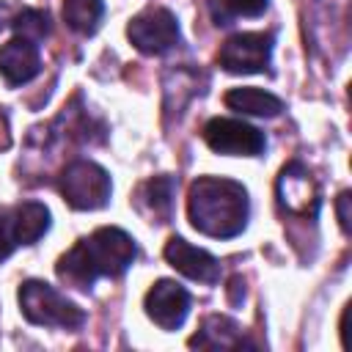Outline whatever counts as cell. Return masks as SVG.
<instances>
[{"instance_id": "cell-1", "label": "cell", "mask_w": 352, "mask_h": 352, "mask_svg": "<svg viewBox=\"0 0 352 352\" xmlns=\"http://www.w3.org/2000/svg\"><path fill=\"white\" fill-rule=\"evenodd\" d=\"M135 239L113 226L96 228L66 250L55 267L58 278L77 289H91L96 278H118L135 261Z\"/></svg>"}, {"instance_id": "cell-2", "label": "cell", "mask_w": 352, "mask_h": 352, "mask_svg": "<svg viewBox=\"0 0 352 352\" xmlns=\"http://www.w3.org/2000/svg\"><path fill=\"white\" fill-rule=\"evenodd\" d=\"M187 214L192 228H198L201 234L214 239H231L248 226V190L234 179L198 176L187 192Z\"/></svg>"}, {"instance_id": "cell-3", "label": "cell", "mask_w": 352, "mask_h": 352, "mask_svg": "<svg viewBox=\"0 0 352 352\" xmlns=\"http://www.w3.org/2000/svg\"><path fill=\"white\" fill-rule=\"evenodd\" d=\"M19 308L28 322L41 327L74 330L85 322L82 308H77L72 300H66L55 286L44 280H25L19 286Z\"/></svg>"}, {"instance_id": "cell-4", "label": "cell", "mask_w": 352, "mask_h": 352, "mask_svg": "<svg viewBox=\"0 0 352 352\" xmlns=\"http://www.w3.org/2000/svg\"><path fill=\"white\" fill-rule=\"evenodd\" d=\"M58 190L72 209L91 212V209H102L110 201L113 187H110V176L102 165H96L91 160H77L63 168L60 179H58Z\"/></svg>"}, {"instance_id": "cell-5", "label": "cell", "mask_w": 352, "mask_h": 352, "mask_svg": "<svg viewBox=\"0 0 352 352\" xmlns=\"http://www.w3.org/2000/svg\"><path fill=\"white\" fill-rule=\"evenodd\" d=\"M272 33H234L217 52V63L231 74H258L272 60Z\"/></svg>"}, {"instance_id": "cell-6", "label": "cell", "mask_w": 352, "mask_h": 352, "mask_svg": "<svg viewBox=\"0 0 352 352\" xmlns=\"http://www.w3.org/2000/svg\"><path fill=\"white\" fill-rule=\"evenodd\" d=\"M126 36L146 55H162L170 47H176L182 38L176 16L168 8H157V6L132 16V22L126 25Z\"/></svg>"}, {"instance_id": "cell-7", "label": "cell", "mask_w": 352, "mask_h": 352, "mask_svg": "<svg viewBox=\"0 0 352 352\" xmlns=\"http://www.w3.org/2000/svg\"><path fill=\"white\" fill-rule=\"evenodd\" d=\"M204 143L228 157H258L267 146L264 132L236 118H212L204 126Z\"/></svg>"}, {"instance_id": "cell-8", "label": "cell", "mask_w": 352, "mask_h": 352, "mask_svg": "<svg viewBox=\"0 0 352 352\" xmlns=\"http://www.w3.org/2000/svg\"><path fill=\"white\" fill-rule=\"evenodd\" d=\"M146 314L148 319L162 327V330H176L184 324L187 314H190V294L184 286H179L176 280H157L148 292H146Z\"/></svg>"}, {"instance_id": "cell-9", "label": "cell", "mask_w": 352, "mask_h": 352, "mask_svg": "<svg viewBox=\"0 0 352 352\" xmlns=\"http://www.w3.org/2000/svg\"><path fill=\"white\" fill-rule=\"evenodd\" d=\"M278 201L289 214L316 217L319 190H316V182L311 179V173L300 162H292L280 170V176H278Z\"/></svg>"}, {"instance_id": "cell-10", "label": "cell", "mask_w": 352, "mask_h": 352, "mask_svg": "<svg viewBox=\"0 0 352 352\" xmlns=\"http://www.w3.org/2000/svg\"><path fill=\"white\" fill-rule=\"evenodd\" d=\"M165 261L190 280H201V283H217L220 280V261L212 253L190 245L182 236H170L165 242Z\"/></svg>"}, {"instance_id": "cell-11", "label": "cell", "mask_w": 352, "mask_h": 352, "mask_svg": "<svg viewBox=\"0 0 352 352\" xmlns=\"http://www.w3.org/2000/svg\"><path fill=\"white\" fill-rule=\"evenodd\" d=\"M41 72L38 47L25 38H11L0 47V74L8 85H25Z\"/></svg>"}, {"instance_id": "cell-12", "label": "cell", "mask_w": 352, "mask_h": 352, "mask_svg": "<svg viewBox=\"0 0 352 352\" xmlns=\"http://www.w3.org/2000/svg\"><path fill=\"white\" fill-rule=\"evenodd\" d=\"M8 223L16 245H33L50 228V209L38 201H25L8 212Z\"/></svg>"}, {"instance_id": "cell-13", "label": "cell", "mask_w": 352, "mask_h": 352, "mask_svg": "<svg viewBox=\"0 0 352 352\" xmlns=\"http://www.w3.org/2000/svg\"><path fill=\"white\" fill-rule=\"evenodd\" d=\"M138 209L154 217L157 223H168L173 209V179L170 176H154L140 184L138 190Z\"/></svg>"}, {"instance_id": "cell-14", "label": "cell", "mask_w": 352, "mask_h": 352, "mask_svg": "<svg viewBox=\"0 0 352 352\" xmlns=\"http://www.w3.org/2000/svg\"><path fill=\"white\" fill-rule=\"evenodd\" d=\"M226 107L245 113V116H258V118H272L283 110V102L261 88H231L226 94Z\"/></svg>"}, {"instance_id": "cell-15", "label": "cell", "mask_w": 352, "mask_h": 352, "mask_svg": "<svg viewBox=\"0 0 352 352\" xmlns=\"http://www.w3.org/2000/svg\"><path fill=\"white\" fill-rule=\"evenodd\" d=\"M242 330L236 327V322H231L228 316H209L204 322V327L190 338V346H204V349H228V346H242Z\"/></svg>"}, {"instance_id": "cell-16", "label": "cell", "mask_w": 352, "mask_h": 352, "mask_svg": "<svg viewBox=\"0 0 352 352\" xmlns=\"http://www.w3.org/2000/svg\"><path fill=\"white\" fill-rule=\"evenodd\" d=\"M102 16H104L102 0H63V19L80 36L96 33L102 25Z\"/></svg>"}, {"instance_id": "cell-17", "label": "cell", "mask_w": 352, "mask_h": 352, "mask_svg": "<svg viewBox=\"0 0 352 352\" xmlns=\"http://www.w3.org/2000/svg\"><path fill=\"white\" fill-rule=\"evenodd\" d=\"M11 28L16 30L19 38L38 44V41H44V38L50 36V16H47L44 11H38V8H22V11L14 16Z\"/></svg>"}, {"instance_id": "cell-18", "label": "cell", "mask_w": 352, "mask_h": 352, "mask_svg": "<svg viewBox=\"0 0 352 352\" xmlns=\"http://www.w3.org/2000/svg\"><path fill=\"white\" fill-rule=\"evenodd\" d=\"M220 3V14H214L217 25H228L231 16H261L270 0H214Z\"/></svg>"}, {"instance_id": "cell-19", "label": "cell", "mask_w": 352, "mask_h": 352, "mask_svg": "<svg viewBox=\"0 0 352 352\" xmlns=\"http://www.w3.org/2000/svg\"><path fill=\"white\" fill-rule=\"evenodd\" d=\"M16 248V239L11 234V223H8V212L0 214V261H6Z\"/></svg>"}, {"instance_id": "cell-20", "label": "cell", "mask_w": 352, "mask_h": 352, "mask_svg": "<svg viewBox=\"0 0 352 352\" xmlns=\"http://www.w3.org/2000/svg\"><path fill=\"white\" fill-rule=\"evenodd\" d=\"M338 220H341V228L349 231V192L338 195Z\"/></svg>"}, {"instance_id": "cell-21", "label": "cell", "mask_w": 352, "mask_h": 352, "mask_svg": "<svg viewBox=\"0 0 352 352\" xmlns=\"http://www.w3.org/2000/svg\"><path fill=\"white\" fill-rule=\"evenodd\" d=\"M3 28H6V6L0 3V30H3Z\"/></svg>"}]
</instances>
